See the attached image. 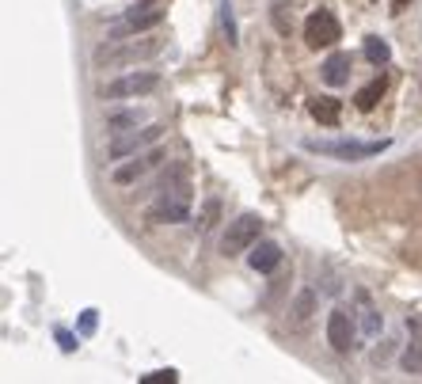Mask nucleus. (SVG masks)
<instances>
[{
	"label": "nucleus",
	"instance_id": "nucleus-3",
	"mask_svg": "<svg viewBox=\"0 0 422 384\" xmlns=\"http://www.w3.org/2000/svg\"><path fill=\"white\" fill-rule=\"evenodd\" d=\"M259 240H263V217H259V213H240V217H236V221H228V229H224L221 255H224V259L248 255Z\"/></svg>",
	"mask_w": 422,
	"mask_h": 384
},
{
	"label": "nucleus",
	"instance_id": "nucleus-13",
	"mask_svg": "<svg viewBox=\"0 0 422 384\" xmlns=\"http://www.w3.org/2000/svg\"><path fill=\"white\" fill-rule=\"evenodd\" d=\"M407 327H411V343H407V350H403V369L411 376H422V331H419V324H411L407 319Z\"/></svg>",
	"mask_w": 422,
	"mask_h": 384
},
{
	"label": "nucleus",
	"instance_id": "nucleus-22",
	"mask_svg": "<svg viewBox=\"0 0 422 384\" xmlns=\"http://www.w3.org/2000/svg\"><path fill=\"white\" fill-rule=\"evenodd\" d=\"M54 335H58V343H61V350H65V354H73V350H76V335H73V331H65V327H58Z\"/></svg>",
	"mask_w": 422,
	"mask_h": 384
},
{
	"label": "nucleus",
	"instance_id": "nucleus-14",
	"mask_svg": "<svg viewBox=\"0 0 422 384\" xmlns=\"http://www.w3.org/2000/svg\"><path fill=\"white\" fill-rule=\"evenodd\" d=\"M362 54H365V61H369V65H377V69H384L392 61V46L381 38V34H369V38H365V46H362Z\"/></svg>",
	"mask_w": 422,
	"mask_h": 384
},
{
	"label": "nucleus",
	"instance_id": "nucleus-4",
	"mask_svg": "<svg viewBox=\"0 0 422 384\" xmlns=\"http://www.w3.org/2000/svg\"><path fill=\"white\" fill-rule=\"evenodd\" d=\"M160 88V73L152 69H133V73H122L118 80H110L103 88V99H145Z\"/></svg>",
	"mask_w": 422,
	"mask_h": 384
},
{
	"label": "nucleus",
	"instance_id": "nucleus-5",
	"mask_svg": "<svg viewBox=\"0 0 422 384\" xmlns=\"http://www.w3.org/2000/svg\"><path fill=\"white\" fill-rule=\"evenodd\" d=\"M339 38H342V27H339V19H335L327 8L312 12V16L305 19V42L312 49H327V46H335Z\"/></svg>",
	"mask_w": 422,
	"mask_h": 384
},
{
	"label": "nucleus",
	"instance_id": "nucleus-18",
	"mask_svg": "<svg viewBox=\"0 0 422 384\" xmlns=\"http://www.w3.org/2000/svg\"><path fill=\"white\" fill-rule=\"evenodd\" d=\"M270 19H274V31H278V34H290V31H293L290 0H274V4H270Z\"/></svg>",
	"mask_w": 422,
	"mask_h": 384
},
{
	"label": "nucleus",
	"instance_id": "nucleus-11",
	"mask_svg": "<svg viewBox=\"0 0 422 384\" xmlns=\"http://www.w3.org/2000/svg\"><path fill=\"white\" fill-rule=\"evenodd\" d=\"M320 80L327 88H342L350 80V54H331V58L320 65Z\"/></svg>",
	"mask_w": 422,
	"mask_h": 384
},
{
	"label": "nucleus",
	"instance_id": "nucleus-2",
	"mask_svg": "<svg viewBox=\"0 0 422 384\" xmlns=\"http://www.w3.org/2000/svg\"><path fill=\"white\" fill-rule=\"evenodd\" d=\"M164 49L160 34H145V38H122V42H107V46L95 49V65H133V61H145L152 54Z\"/></svg>",
	"mask_w": 422,
	"mask_h": 384
},
{
	"label": "nucleus",
	"instance_id": "nucleus-23",
	"mask_svg": "<svg viewBox=\"0 0 422 384\" xmlns=\"http://www.w3.org/2000/svg\"><path fill=\"white\" fill-rule=\"evenodd\" d=\"M175 376H179V373H175V369H156V373H149V376H145V384H172L175 381Z\"/></svg>",
	"mask_w": 422,
	"mask_h": 384
},
{
	"label": "nucleus",
	"instance_id": "nucleus-9",
	"mask_svg": "<svg viewBox=\"0 0 422 384\" xmlns=\"http://www.w3.org/2000/svg\"><path fill=\"white\" fill-rule=\"evenodd\" d=\"M160 156H164V153H160V148H156V153H149V156H141V153H137V156H130V160H126V163H118L115 172H110V179H115L118 187H130V183H137L141 175L149 172V168L160 160Z\"/></svg>",
	"mask_w": 422,
	"mask_h": 384
},
{
	"label": "nucleus",
	"instance_id": "nucleus-20",
	"mask_svg": "<svg viewBox=\"0 0 422 384\" xmlns=\"http://www.w3.org/2000/svg\"><path fill=\"white\" fill-rule=\"evenodd\" d=\"M221 31H224V42H228V46L240 42V38H236V19H232V4H228V0L221 4Z\"/></svg>",
	"mask_w": 422,
	"mask_h": 384
},
{
	"label": "nucleus",
	"instance_id": "nucleus-21",
	"mask_svg": "<svg viewBox=\"0 0 422 384\" xmlns=\"http://www.w3.org/2000/svg\"><path fill=\"white\" fill-rule=\"evenodd\" d=\"M95 327H99V312H95V308H84L76 331H80V335H95Z\"/></svg>",
	"mask_w": 422,
	"mask_h": 384
},
{
	"label": "nucleus",
	"instance_id": "nucleus-8",
	"mask_svg": "<svg viewBox=\"0 0 422 384\" xmlns=\"http://www.w3.org/2000/svg\"><path fill=\"white\" fill-rule=\"evenodd\" d=\"M149 221H156V225H183V221H191V198L160 194V202L149 210Z\"/></svg>",
	"mask_w": 422,
	"mask_h": 384
},
{
	"label": "nucleus",
	"instance_id": "nucleus-15",
	"mask_svg": "<svg viewBox=\"0 0 422 384\" xmlns=\"http://www.w3.org/2000/svg\"><path fill=\"white\" fill-rule=\"evenodd\" d=\"M141 122H145L141 111H115V115H107V130L110 133H130V130H137Z\"/></svg>",
	"mask_w": 422,
	"mask_h": 384
},
{
	"label": "nucleus",
	"instance_id": "nucleus-16",
	"mask_svg": "<svg viewBox=\"0 0 422 384\" xmlns=\"http://www.w3.org/2000/svg\"><path fill=\"white\" fill-rule=\"evenodd\" d=\"M381 95H384V76H373V80H369V84H365V88L354 95V103H357V111H373Z\"/></svg>",
	"mask_w": 422,
	"mask_h": 384
},
{
	"label": "nucleus",
	"instance_id": "nucleus-6",
	"mask_svg": "<svg viewBox=\"0 0 422 384\" xmlns=\"http://www.w3.org/2000/svg\"><path fill=\"white\" fill-rule=\"evenodd\" d=\"M160 133H164V126H145V130H130L126 137H115L110 141V148H107V160H126V156H137L145 145H156L160 141Z\"/></svg>",
	"mask_w": 422,
	"mask_h": 384
},
{
	"label": "nucleus",
	"instance_id": "nucleus-1",
	"mask_svg": "<svg viewBox=\"0 0 422 384\" xmlns=\"http://www.w3.org/2000/svg\"><path fill=\"white\" fill-rule=\"evenodd\" d=\"M392 141L381 137V141H362V137H305V148L316 156H327V160H339V163H362V160H373L381 156Z\"/></svg>",
	"mask_w": 422,
	"mask_h": 384
},
{
	"label": "nucleus",
	"instance_id": "nucleus-17",
	"mask_svg": "<svg viewBox=\"0 0 422 384\" xmlns=\"http://www.w3.org/2000/svg\"><path fill=\"white\" fill-rule=\"evenodd\" d=\"M381 327H384L381 312H377V308H373V304L362 297V335H365V339H377V335H381Z\"/></svg>",
	"mask_w": 422,
	"mask_h": 384
},
{
	"label": "nucleus",
	"instance_id": "nucleus-7",
	"mask_svg": "<svg viewBox=\"0 0 422 384\" xmlns=\"http://www.w3.org/2000/svg\"><path fill=\"white\" fill-rule=\"evenodd\" d=\"M354 335H357V327H354V316H350L347 308L327 312V343H331L335 354H347L350 346H354Z\"/></svg>",
	"mask_w": 422,
	"mask_h": 384
},
{
	"label": "nucleus",
	"instance_id": "nucleus-12",
	"mask_svg": "<svg viewBox=\"0 0 422 384\" xmlns=\"http://www.w3.org/2000/svg\"><path fill=\"white\" fill-rule=\"evenodd\" d=\"M308 115H312L320 126H339L342 103H339V99H331V95H320V99H312V103H308Z\"/></svg>",
	"mask_w": 422,
	"mask_h": 384
},
{
	"label": "nucleus",
	"instance_id": "nucleus-19",
	"mask_svg": "<svg viewBox=\"0 0 422 384\" xmlns=\"http://www.w3.org/2000/svg\"><path fill=\"white\" fill-rule=\"evenodd\" d=\"M312 308H316V293H312V289H301V297L293 301V319L305 324V319L312 316Z\"/></svg>",
	"mask_w": 422,
	"mask_h": 384
},
{
	"label": "nucleus",
	"instance_id": "nucleus-24",
	"mask_svg": "<svg viewBox=\"0 0 422 384\" xmlns=\"http://www.w3.org/2000/svg\"><path fill=\"white\" fill-rule=\"evenodd\" d=\"M403 4L407 0H392V12H403Z\"/></svg>",
	"mask_w": 422,
	"mask_h": 384
},
{
	"label": "nucleus",
	"instance_id": "nucleus-10",
	"mask_svg": "<svg viewBox=\"0 0 422 384\" xmlns=\"http://www.w3.org/2000/svg\"><path fill=\"white\" fill-rule=\"evenodd\" d=\"M278 262H281V247L274 244V240H259L248 251V267L255 270V274H270V270H278Z\"/></svg>",
	"mask_w": 422,
	"mask_h": 384
}]
</instances>
